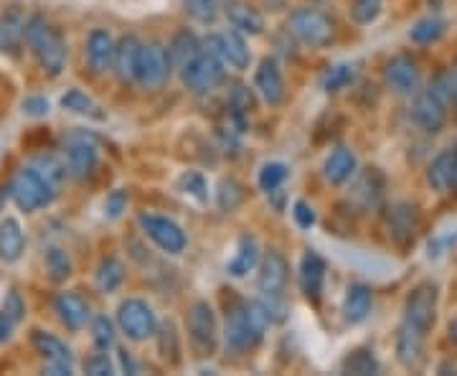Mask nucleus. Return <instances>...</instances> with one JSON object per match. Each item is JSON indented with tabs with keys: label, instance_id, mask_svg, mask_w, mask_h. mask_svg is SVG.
<instances>
[{
	"label": "nucleus",
	"instance_id": "7ed1b4c3",
	"mask_svg": "<svg viewBox=\"0 0 457 376\" xmlns=\"http://www.w3.org/2000/svg\"><path fill=\"white\" fill-rule=\"evenodd\" d=\"M453 99V92L447 87L445 74H440L427 89H420L411 102V120L417 128H422L429 135L440 132L447 122V102Z\"/></svg>",
	"mask_w": 457,
	"mask_h": 376
},
{
	"label": "nucleus",
	"instance_id": "6e6552de",
	"mask_svg": "<svg viewBox=\"0 0 457 376\" xmlns=\"http://www.w3.org/2000/svg\"><path fill=\"white\" fill-rule=\"evenodd\" d=\"M117 326L130 341L140 344V341H147L150 336H155L158 321L145 300L130 297V300L120 303V308H117Z\"/></svg>",
	"mask_w": 457,
	"mask_h": 376
},
{
	"label": "nucleus",
	"instance_id": "7c9ffc66",
	"mask_svg": "<svg viewBox=\"0 0 457 376\" xmlns=\"http://www.w3.org/2000/svg\"><path fill=\"white\" fill-rule=\"evenodd\" d=\"M26 41V18L18 8H11L0 18V51H16Z\"/></svg>",
	"mask_w": 457,
	"mask_h": 376
},
{
	"label": "nucleus",
	"instance_id": "bb28decb",
	"mask_svg": "<svg viewBox=\"0 0 457 376\" xmlns=\"http://www.w3.org/2000/svg\"><path fill=\"white\" fill-rule=\"evenodd\" d=\"M26 249V237L18 224V219L8 216L0 221V260L3 262H18Z\"/></svg>",
	"mask_w": 457,
	"mask_h": 376
},
{
	"label": "nucleus",
	"instance_id": "0eeeda50",
	"mask_svg": "<svg viewBox=\"0 0 457 376\" xmlns=\"http://www.w3.org/2000/svg\"><path fill=\"white\" fill-rule=\"evenodd\" d=\"M437 303H440V288L437 282H420L417 288H411L404 303V321L411 323L420 330H432L437 321Z\"/></svg>",
	"mask_w": 457,
	"mask_h": 376
},
{
	"label": "nucleus",
	"instance_id": "c9c22d12",
	"mask_svg": "<svg viewBox=\"0 0 457 376\" xmlns=\"http://www.w3.org/2000/svg\"><path fill=\"white\" fill-rule=\"evenodd\" d=\"M33 168L44 176V179L49 180L54 188H62V183L69 176V171H66L64 161H59L56 155H38L36 161H33Z\"/></svg>",
	"mask_w": 457,
	"mask_h": 376
},
{
	"label": "nucleus",
	"instance_id": "aec40b11",
	"mask_svg": "<svg viewBox=\"0 0 457 376\" xmlns=\"http://www.w3.org/2000/svg\"><path fill=\"white\" fill-rule=\"evenodd\" d=\"M114 46L117 44L104 29H95L89 33V38H87V64L95 74H104V71L112 69Z\"/></svg>",
	"mask_w": 457,
	"mask_h": 376
},
{
	"label": "nucleus",
	"instance_id": "8fccbe9b",
	"mask_svg": "<svg viewBox=\"0 0 457 376\" xmlns=\"http://www.w3.org/2000/svg\"><path fill=\"white\" fill-rule=\"evenodd\" d=\"M23 110H26V115H31V117L49 115V99L46 97H26L23 99Z\"/></svg>",
	"mask_w": 457,
	"mask_h": 376
},
{
	"label": "nucleus",
	"instance_id": "9b49d317",
	"mask_svg": "<svg viewBox=\"0 0 457 376\" xmlns=\"http://www.w3.org/2000/svg\"><path fill=\"white\" fill-rule=\"evenodd\" d=\"M170 74V59L161 44H143L140 62H137V79L135 82L145 89H158Z\"/></svg>",
	"mask_w": 457,
	"mask_h": 376
},
{
	"label": "nucleus",
	"instance_id": "f8f14e48",
	"mask_svg": "<svg viewBox=\"0 0 457 376\" xmlns=\"http://www.w3.org/2000/svg\"><path fill=\"white\" fill-rule=\"evenodd\" d=\"M204 49L212 51L213 56H219L224 64H231L234 69H246L249 66V49H246V41L242 38L239 31L228 33H212L206 36L204 41Z\"/></svg>",
	"mask_w": 457,
	"mask_h": 376
},
{
	"label": "nucleus",
	"instance_id": "a211bd4d",
	"mask_svg": "<svg viewBox=\"0 0 457 376\" xmlns=\"http://www.w3.org/2000/svg\"><path fill=\"white\" fill-rule=\"evenodd\" d=\"M425 330L414 328L411 323H402L396 330V361L404 369H417L425 359Z\"/></svg>",
	"mask_w": 457,
	"mask_h": 376
},
{
	"label": "nucleus",
	"instance_id": "9d476101",
	"mask_svg": "<svg viewBox=\"0 0 457 376\" xmlns=\"http://www.w3.org/2000/svg\"><path fill=\"white\" fill-rule=\"evenodd\" d=\"M137 224H140V230L145 231L147 237L161 246L163 252H168V255H180V252L186 249V245H188L186 231L180 230L176 221L165 219V216L140 213V216H137Z\"/></svg>",
	"mask_w": 457,
	"mask_h": 376
},
{
	"label": "nucleus",
	"instance_id": "f3484780",
	"mask_svg": "<svg viewBox=\"0 0 457 376\" xmlns=\"http://www.w3.org/2000/svg\"><path fill=\"white\" fill-rule=\"evenodd\" d=\"M417 230H420V213H417V206L409 204V201H399L394 204L392 213H389V234L396 245L402 249L414 245L417 239Z\"/></svg>",
	"mask_w": 457,
	"mask_h": 376
},
{
	"label": "nucleus",
	"instance_id": "393cba45",
	"mask_svg": "<svg viewBox=\"0 0 457 376\" xmlns=\"http://www.w3.org/2000/svg\"><path fill=\"white\" fill-rule=\"evenodd\" d=\"M455 158L457 150H442L440 155L427 168V183L432 191L447 194L453 191V176H455Z\"/></svg>",
	"mask_w": 457,
	"mask_h": 376
},
{
	"label": "nucleus",
	"instance_id": "39448f33",
	"mask_svg": "<svg viewBox=\"0 0 457 376\" xmlns=\"http://www.w3.org/2000/svg\"><path fill=\"white\" fill-rule=\"evenodd\" d=\"M56 194H59V188H54L33 165L18 171L16 179L11 183V196L16 201L18 209L26 213H33L38 212V209H44V206H49L51 201L56 198Z\"/></svg>",
	"mask_w": 457,
	"mask_h": 376
},
{
	"label": "nucleus",
	"instance_id": "603ef678",
	"mask_svg": "<svg viewBox=\"0 0 457 376\" xmlns=\"http://www.w3.org/2000/svg\"><path fill=\"white\" fill-rule=\"evenodd\" d=\"M125 206H128V194L125 191H112L110 196H107V212L112 219H117L120 213L125 212Z\"/></svg>",
	"mask_w": 457,
	"mask_h": 376
},
{
	"label": "nucleus",
	"instance_id": "58836bf2",
	"mask_svg": "<svg viewBox=\"0 0 457 376\" xmlns=\"http://www.w3.org/2000/svg\"><path fill=\"white\" fill-rule=\"evenodd\" d=\"M353 79H356V69H353L351 64H338L328 71L326 82H323V89H326L328 95H336V92L345 89V87L353 82Z\"/></svg>",
	"mask_w": 457,
	"mask_h": 376
},
{
	"label": "nucleus",
	"instance_id": "4468645a",
	"mask_svg": "<svg viewBox=\"0 0 457 376\" xmlns=\"http://www.w3.org/2000/svg\"><path fill=\"white\" fill-rule=\"evenodd\" d=\"M287 275H290V264L285 260V255L278 249H270L262 260L260 278H257L262 297H282L285 285H287Z\"/></svg>",
	"mask_w": 457,
	"mask_h": 376
},
{
	"label": "nucleus",
	"instance_id": "4d7b16f0",
	"mask_svg": "<svg viewBox=\"0 0 457 376\" xmlns=\"http://www.w3.org/2000/svg\"><path fill=\"white\" fill-rule=\"evenodd\" d=\"M453 191L457 194V158H455V176H453Z\"/></svg>",
	"mask_w": 457,
	"mask_h": 376
},
{
	"label": "nucleus",
	"instance_id": "b1692460",
	"mask_svg": "<svg viewBox=\"0 0 457 376\" xmlns=\"http://www.w3.org/2000/svg\"><path fill=\"white\" fill-rule=\"evenodd\" d=\"M323 280H326V262L320 260L315 252H305L300 262V288L308 300L318 303L323 293Z\"/></svg>",
	"mask_w": 457,
	"mask_h": 376
},
{
	"label": "nucleus",
	"instance_id": "09e8293b",
	"mask_svg": "<svg viewBox=\"0 0 457 376\" xmlns=\"http://www.w3.org/2000/svg\"><path fill=\"white\" fill-rule=\"evenodd\" d=\"M293 216H295V221H297V227H300V230H311L312 224H315V212H312L305 201H295Z\"/></svg>",
	"mask_w": 457,
	"mask_h": 376
},
{
	"label": "nucleus",
	"instance_id": "20e7f679",
	"mask_svg": "<svg viewBox=\"0 0 457 376\" xmlns=\"http://www.w3.org/2000/svg\"><path fill=\"white\" fill-rule=\"evenodd\" d=\"M290 33L311 49H326L336 41V21L320 8H297L290 13Z\"/></svg>",
	"mask_w": 457,
	"mask_h": 376
},
{
	"label": "nucleus",
	"instance_id": "1a4fd4ad",
	"mask_svg": "<svg viewBox=\"0 0 457 376\" xmlns=\"http://www.w3.org/2000/svg\"><path fill=\"white\" fill-rule=\"evenodd\" d=\"M384 82L396 97H414L422 89V69L414 56L396 54L384 66Z\"/></svg>",
	"mask_w": 457,
	"mask_h": 376
},
{
	"label": "nucleus",
	"instance_id": "a19ab883",
	"mask_svg": "<svg viewBox=\"0 0 457 376\" xmlns=\"http://www.w3.org/2000/svg\"><path fill=\"white\" fill-rule=\"evenodd\" d=\"M381 8H384V0H353L351 3V18L359 26H369L381 16Z\"/></svg>",
	"mask_w": 457,
	"mask_h": 376
},
{
	"label": "nucleus",
	"instance_id": "5701e85b",
	"mask_svg": "<svg viewBox=\"0 0 457 376\" xmlns=\"http://www.w3.org/2000/svg\"><path fill=\"white\" fill-rule=\"evenodd\" d=\"M359 168V161H356V153L351 147H336L330 155L326 158V165H323V176L330 186H343L345 180H351V176L356 173Z\"/></svg>",
	"mask_w": 457,
	"mask_h": 376
},
{
	"label": "nucleus",
	"instance_id": "3c124183",
	"mask_svg": "<svg viewBox=\"0 0 457 376\" xmlns=\"http://www.w3.org/2000/svg\"><path fill=\"white\" fill-rule=\"evenodd\" d=\"M3 311L8 313L13 321H21L23 318V313H26V305H23V300H21V295L18 293H8L5 295V303H3Z\"/></svg>",
	"mask_w": 457,
	"mask_h": 376
},
{
	"label": "nucleus",
	"instance_id": "2f4dec72",
	"mask_svg": "<svg viewBox=\"0 0 457 376\" xmlns=\"http://www.w3.org/2000/svg\"><path fill=\"white\" fill-rule=\"evenodd\" d=\"M445 29H447V23L442 18L427 16L414 23V29L409 31V38L417 46H429V44H437L440 41L442 36H445Z\"/></svg>",
	"mask_w": 457,
	"mask_h": 376
},
{
	"label": "nucleus",
	"instance_id": "5fc2aeb1",
	"mask_svg": "<svg viewBox=\"0 0 457 376\" xmlns=\"http://www.w3.org/2000/svg\"><path fill=\"white\" fill-rule=\"evenodd\" d=\"M445 79H447V87L453 92V99H457V62L445 71Z\"/></svg>",
	"mask_w": 457,
	"mask_h": 376
},
{
	"label": "nucleus",
	"instance_id": "a18cd8bd",
	"mask_svg": "<svg viewBox=\"0 0 457 376\" xmlns=\"http://www.w3.org/2000/svg\"><path fill=\"white\" fill-rule=\"evenodd\" d=\"M180 188H183L186 194H191L196 201H201V204L209 198L206 180H204V176H198V173H186V176L180 179Z\"/></svg>",
	"mask_w": 457,
	"mask_h": 376
},
{
	"label": "nucleus",
	"instance_id": "e433bc0d",
	"mask_svg": "<svg viewBox=\"0 0 457 376\" xmlns=\"http://www.w3.org/2000/svg\"><path fill=\"white\" fill-rule=\"evenodd\" d=\"M62 107L74 113V115H84V117H102L99 113L97 102L92 97H87L82 89H69L64 97H62Z\"/></svg>",
	"mask_w": 457,
	"mask_h": 376
},
{
	"label": "nucleus",
	"instance_id": "423d86ee",
	"mask_svg": "<svg viewBox=\"0 0 457 376\" xmlns=\"http://www.w3.org/2000/svg\"><path fill=\"white\" fill-rule=\"evenodd\" d=\"M180 77L194 95H209L224 82V62L213 56L212 51L204 49L196 59H191L180 69Z\"/></svg>",
	"mask_w": 457,
	"mask_h": 376
},
{
	"label": "nucleus",
	"instance_id": "72a5a7b5",
	"mask_svg": "<svg viewBox=\"0 0 457 376\" xmlns=\"http://www.w3.org/2000/svg\"><path fill=\"white\" fill-rule=\"evenodd\" d=\"M158 333V351L163 356L165 363L176 366L180 361V344H179V330L173 321H165L163 326L155 330Z\"/></svg>",
	"mask_w": 457,
	"mask_h": 376
},
{
	"label": "nucleus",
	"instance_id": "cd10ccee",
	"mask_svg": "<svg viewBox=\"0 0 457 376\" xmlns=\"http://www.w3.org/2000/svg\"><path fill=\"white\" fill-rule=\"evenodd\" d=\"M168 59H170V69H183L191 59H196L198 54L204 51V44L198 41L196 33L191 31H180L173 36L170 46H168Z\"/></svg>",
	"mask_w": 457,
	"mask_h": 376
},
{
	"label": "nucleus",
	"instance_id": "864d4df0",
	"mask_svg": "<svg viewBox=\"0 0 457 376\" xmlns=\"http://www.w3.org/2000/svg\"><path fill=\"white\" fill-rule=\"evenodd\" d=\"M13 328H16V321L5 311H0V344H5L13 336Z\"/></svg>",
	"mask_w": 457,
	"mask_h": 376
},
{
	"label": "nucleus",
	"instance_id": "6e6d98bb",
	"mask_svg": "<svg viewBox=\"0 0 457 376\" xmlns=\"http://www.w3.org/2000/svg\"><path fill=\"white\" fill-rule=\"evenodd\" d=\"M447 333H450V341H453V344H455V348H457V318H453V321H450V326H447Z\"/></svg>",
	"mask_w": 457,
	"mask_h": 376
},
{
	"label": "nucleus",
	"instance_id": "de8ad7c7",
	"mask_svg": "<svg viewBox=\"0 0 457 376\" xmlns=\"http://www.w3.org/2000/svg\"><path fill=\"white\" fill-rule=\"evenodd\" d=\"M228 102H231V110L239 117L246 115V113L252 110V95H249L246 87H237V89L231 92V99H228Z\"/></svg>",
	"mask_w": 457,
	"mask_h": 376
},
{
	"label": "nucleus",
	"instance_id": "2eb2a0df",
	"mask_svg": "<svg viewBox=\"0 0 457 376\" xmlns=\"http://www.w3.org/2000/svg\"><path fill=\"white\" fill-rule=\"evenodd\" d=\"M33 348L46 359L44 372L49 374H71V351L64 341L46 330H33Z\"/></svg>",
	"mask_w": 457,
	"mask_h": 376
},
{
	"label": "nucleus",
	"instance_id": "4be33fe9",
	"mask_svg": "<svg viewBox=\"0 0 457 376\" xmlns=\"http://www.w3.org/2000/svg\"><path fill=\"white\" fill-rule=\"evenodd\" d=\"M54 308H56L59 321H62L69 330H82V328L87 326V321H89V303H87L79 293L56 295Z\"/></svg>",
	"mask_w": 457,
	"mask_h": 376
},
{
	"label": "nucleus",
	"instance_id": "f704fd0d",
	"mask_svg": "<svg viewBox=\"0 0 457 376\" xmlns=\"http://www.w3.org/2000/svg\"><path fill=\"white\" fill-rule=\"evenodd\" d=\"M125 282V264L114 257H107L102 260L97 270V285L102 293H114L120 285Z\"/></svg>",
	"mask_w": 457,
	"mask_h": 376
},
{
	"label": "nucleus",
	"instance_id": "a878e982",
	"mask_svg": "<svg viewBox=\"0 0 457 376\" xmlns=\"http://www.w3.org/2000/svg\"><path fill=\"white\" fill-rule=\"evenodd\" d=\"M371 305H374V293H371V288H369V285H351L345 297H343V318H345L348 323L356 326V323L369 318Z\"/></svg>",
	"mask_w": 457,
	"mask_h": 376
},
{
	"label": "nucleus",
	"instance_id": "f03ea898",
	"mask_svg": "<svg viewBox=\"0 0 457 376\" xmlns=\"http://www.w3.org/2000/svg\"><path fill=\"white\" fill-rule=\"evenodd\" d=\"M26 44L49 77H59L66 66V44L62 33L41 16L26 21Z\"/></svg>",
	"mask_w": 457,
	"mask_h": 376
},
{
	"label": "nucleus",
	"instance_id": "49530a36",
	"mask_svg": "<svg viewBox=\"0 0 457 376\" xmlns=\"http://www.w3.org/2000/svg\"><path fill=\"white\" fill-rule=\"evenodd\" d=\"M84 372L95 376H107V374H112V363H110V359H107V354L102 351V354H95L92 359L84 361Z\"/></svg>",
	"mask_w": 457,
	"mask_h": 376
},
{
	"label": "nucleus",
	"instance_id": "ea45409f",
	"mask_svg": "<svg viewBox=\"0 0 457 376\" xmlns=\"http://www.w3.org/2000/svg\"><path fill=\"white\" fill-rule=\"evenodd\" d=\"M287 173H290V171H287V165L285 163L262 165L260 188L262 191H267V194H275V191H279V186L285 183Z\"/></svg>",
	"mask_w": 457,
	"mask_h": 376
},
{
	"label": "nucleus",
	"instance_id": "c03bdc74",
	"mask_svg": "<svg viewBox=\"0 0 457 376\" xmlns=\"http://www.w3.org/2000/svg\"><path fill=\"white\" fill-rule=\"evenodd\" d=\"M183 3H186V11L196 18L198 23H212L219 13L216 0H183Z\"/></svg>",
	"mask_w": 457,
	"mask_h": 376
},
{
	"label": "nucleus",
	"instance_id": "c85d7f7f",
	"mask_svg": "<svg viewBox=\"0 0 457 376\" xmlns=\"http://www.w3.org/2000/svg\"><path fill=\"white\" fill-rule=\"evenodd\" d=\"M257 262H260V245H257V239L252 234H245L239 239V245H237V255L227 264L228 275L245 278V275H249L257 267Z\"/></svg>",
	"mask_w": 457,
	"mask_h": 376
},
{
	"label": "nucleus",
	"instance_id": "473e14b6",
	"mask_svg": "<svg viewBox=\"0 0 457 376\" xmlns=\"http://www.w3.org/2000/svg\"><path fill=\"white\" fill-rule=\"evenodd\" d=\"M341 369L345 374H378L381 372V363L374 356V351L371 348H356V351H351L345 359H343Z\"/></svg>",
	"mask_w": 457,
	"mask_h": 376
},
{
	"label": "nucleus",
	"instance_id": "dca6fc26",
	"mask_svg": "<svg viewBox=\"0 0 457 376\" xmlns=\"http://www.w3.org/2000/svg\"><path fill=\"white\" fill-rule=\"evenodd\" d=\"M97 147L92 140H87V135H77L69 140V147H66V171L69 176L77 180H87L95 168H97Z\"/></svg>",
	"mask_w": 457,
	"mask_h": 376
},
{
	"label": "nucleus",
	"instance_id": "f257e3e1",
	"mask_svg": "<svg viewBox=\"0 0 457 376\" xmlns=\"http://www.w3.org/2000/svg\"><path fill=\"white\" fill-rule=\"evenodd\" d=\"M272 323V315L262 300H239L227 313L224 346L228 354H245L260 344Z\"/></svg>",
	"mask_w": 457,
	"mask_h": 376
},
{
	"label": "nucleus",
	"instance_id": "4c0bfd02",
	"mask_svg": "<svg viewBox=\"0 0 457 376\" xmlns=\"http://www.w3.org/2000/svg\"><path fill=\"white\" fill-rule=\"evenodd\" d=\"M46 272L54 282H66L71 278V260L62 246L46 249Z\"/></svg>",
	"mask_w": 457,
	"mask_h": 376
},
{
	"label": "nucleus",
	"instance_id": "79ce46f5",
	"mask_svg": "<svg viewBox=\"0 0 457 376\" xmlns=\"http://www.w3.org/2000/svg\"><path fill=\"white\" fill-rule=\"evenodd\" d=\"M92 338L99 351H110L114 346V326L107 315H97L92 321Z\"/></svg>",
	"mask_w": 457,
	"mask_h": 376
},
{
	"label": "nucleus",
	"instance_id": "6ab92c4d",
	"mask_svg": "<svg viewBox=\"0 0 457 376\" xmlns=\"http://www.w3.org/2000/svg\"><path fill=\"white\" fill-rule=\"evenodd\" d=\"M140 49L143 44L137 41V36H122L114 46L112 71L114 77L122 84H132L137 79V62H140Z\"/></svg>",
	"mask_w": 457,
	"mask_h": 376
},
{
	"label": "nucleus",
	"instance_id": "13d9d810",
	"mask_svg": "<svg viewBox=\"0 0 457 376\" xmlns=\"http://www.w3.org/2000/svg\"><path fill=\"white\" fill-rule=\"evenodd\" d=\"M312 3H323V0H312Z\"/></svg>",
	"mask_w": 457,
	"mask_h": 376
},
{
	"label": "nucleus",
	"instance_id": "c756f323",
	"mask_svg": "<svg viewBox=\"0 0 457 376\" xmlns=\"http://www.w3.org/2000/svg\"><path fill=\"white\" fill-rule=\"evenodd\" d=\"M227 18L237 31L249 33V36H260V33L264 31V18H262L252 5L239 3V0L227 3Z\"/></svg>",
	"mask_w": 457,
	"mask_h": 376
},
{
	"label": "nucleus",
	"instance_id": "37998d69",
	"mask_svg": "<svg viewBox=\"0 0 457 376\" xmlns=\"http://www.w3.org/2000/svg\"><path fill=\"white\" fill-rule=\"evenodd\" d=\"M242 186L237 183L234 179H224L221 180V186H219V206L224 209V212H234L239 204H242Z\"/></svg>",
	"mask_w": 457,
	"mask_h": 376
},
{
	"label": "nucleus",
	"instance_id": "412c9836",
	"mask_svg": "<svg viewBox=\"0 0 457 376\" xmlns=\"http://www.w3.org/2000/svg\"><path fill=\"white\" fill-rule=\"evenodd\" d=\"M254 87L267 104H282L285 99V79L275 59H264L254 74Z\"/></svg>",
	"mask_w": 457,
	"mask_h": 376
},
{
	"label": "nucleus",
	"instance_id": "ddd939ff",
	"mask_svg": "<svg viewBox=\"0 0 457 376\" xmlns=\"http://www.w3.org/2000/svg\"><path fill=\"white\" fill-rule=\"evenodd\" d=\"M188 333L191 341L201 351V356H209L216 346V315L206 300H196L188 311Z\"/></svg>",
	"mask_w": 457,
	"mask_h": 376
}]
</instances>
